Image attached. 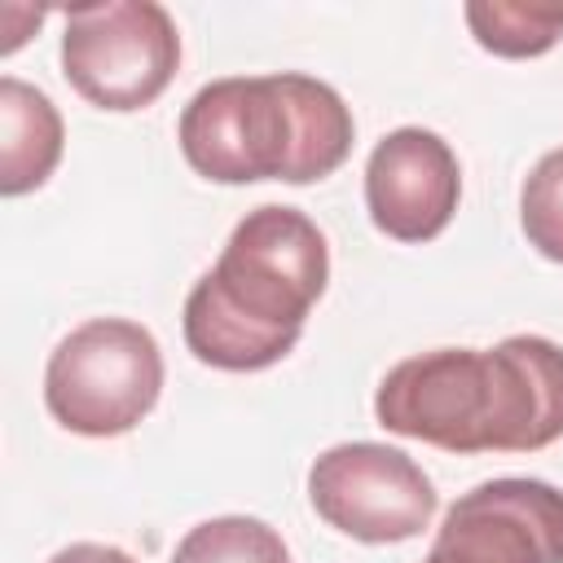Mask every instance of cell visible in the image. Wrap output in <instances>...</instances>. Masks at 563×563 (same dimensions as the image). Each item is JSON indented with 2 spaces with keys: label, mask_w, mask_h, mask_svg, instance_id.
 <instances>
[{
  "label": "cell",
  "mask_w": 563,
  "mask_h": 563,
  "mask_svg": "<svg viewBox=\"0 0 563 563\" xmlns=\"http://www.w3.org/2000/svg\"><path fill=\"white\" fill-rule=\"evenodd\" d=\"M519 224L528 246L563 264V145L541 154L519 189Z\"/></svg>",
  "instance_id": "7c38bea8"
},
{
  "label": "cell",
  "mask_w": 563,
  "mask_h": 563,
  "mask_svg": "<svg viewBox=\"0 0 563 563\" xmlns=\"http://www.w3.org/2000/svg\"><path fill=\"white\" fill-rule=\"evenodd\" d=\"M347 101L312 75H229L202 84L180 110V154L216 185L325 180L352 154Z\"/></svg>",
  "instance_id": "3957f363"
},
{
  "label": "cell",
  "mask_w": 563,
  "mask_h": 563,
  "mask_svg": "<svg viewBox=\"0 0 563 563\" xmlns=\"http://www.w3.org/2000/svg\"><path fill=\"white\" fill-rule=\"evenodd\" d=\"M308 501L343 537L391 545L418 537L440 497L409 453L374 440H347L308 466Z\"/></svg>",
  "instance_id": "8992f818"
},
{
  "label": "cell",
  "mask_w": 563,
  "mask_h": 563,
  "mask_svg": "<svg viewBox=\"0 0 563 563\" xmlns=\"http://www.w3.org/2000/svg\"><path fill=\"white\" fill-rule=\"evenodd\" d=\"M325 282V233L299 207L264 202L233 224L220 260L194 282L185 343L211 369H268L299 343Z\"/></svg>",
  "instance_id": "7a4b0ae2"
},
{
  "label": "cell",
  "mask_w": 563,
  "mask_h": 563,
  "mask_svg": "<svg viewBox=\"0 0 563 563\" xmlns=\"http://www.w3.org/2000/svg\"><path fill=\"white\" fill-rule=\"evenodd\" d=\"M374 418L444 453H537L563 435V347L510 334L497 347H435L396 361Z\"/></svg>",
  "instance_id": "6da1fadb"
},
{
  "label": "cell",
  "mask_w": 563,
  "mask_h": 563,
  "mask_svg": "<svg viewBox=\"0 0 563 563\" xmlns=\"http://www.w3.org/2000/svg\"><path fill=\"white\" fill-rule=\"evenodd\" d=\"M163 391L158 339L128 317H92L75 325L48 356L44 405L75 435L132 431Z\"/></svg>",
  "instance_id": "277c9868"
},
{
  "label": "cell",
  "mask_w": 563,
  "mask_h": 563,
  "mask_svg": "<svg viewBox=\"0 0 563 563\" xmlns=\"http://www.w3.org/2000/svg\"><path fill=\"white\" fill-rule=\"evenodd\" d=\"M466 26L479 48L493 57H541L563 35V4H528V0H471Z\"/></svg>",
  "instance_id": "30bf717a"
},
{
  "label": "cell",
  "mask_w": 563,
  "mask_h": 563,
  "mask_svg": "<svg viewBox=\"0 0 563 563\" xmlns=\"http://www.w3.org/2000/svg\"><path fill=\"white\" fill-rule=\"evenodd\" d=\"M172 563H290V550L277 528L251 515H220L189 528Z\"/></svg>",
  "instance_id": "8fae6325"
},
{
  "label": "cell",
  "mask_w": 563,
  "mask_h": 563,
  "mask_svg": "<svg viewBox=\"0 0 563 563\" xmlns=\"http://www.w3.org/2000/svg\"><path fill=\"white\" fill-rule=\"evenodd\" d=\"M462 198V167L431 128L387 132L365 163V207L378 233L396 242H431L449 229Z\"/></svg>",
  "instance_id": "ba28073f"
},
{
  "label": "cell",
  "mask_w": 563,
  "mask_h": 563,
  "mask_svg": "<svg viewBox=\"0 0 563 563\" xmlns=\"http://www.w3.org/2000/svg\"><path fill=\"white\" fill-rule=\"evenodd\" d=\"M66 128L48 92L22 84L18 75L0 79V194L22 198L40 189L62 163Z\"/></svg>",
  "instance_id": "9c48e42d"
},
{
  "label": "cell",
  "mask_w": 563,
  "mask_h": 563,
  "mask_svg": "<svg viewBox=\"0 0 563 563\" xmlns=\"http://www.w3.org/2000/svg\"><path fill=\"white\" fill-rule=\"evenodd\" d=\"M180 66V31L154 0H101L66 9L62 75L97 110L154 106Z\"/></svg>",
  "instance_id": "5b68a950"
},
{
  "label": "cell",
  "mask_w": 563,
  "mask_h": 563,
  "mask_svg": "<svg viewBox=\"0 0 563 563\" xmlns=\"http://www.w3.org/2000/svg\"><path fill=\"white\" fill-rule=\"evenodd\" d=\"M422 563H563V488L528 475L462 493Z\"/></svg>",
  "instance_id": "52a82bcc"
},
{
  "label": "cell",
  "mask_w": 563,
  "mask_h": 563,
  "mask_svg": "<svg viewBox=\"0 0 563 563\" xmlns=\"http://www.w3.org/2000/svg\"><path fill=\"white\" fill-rule=\"evenodd\" d=\"M48 563H136L128 550L119 545H101V541H75V545H62Z\"/></svg>",
  "instance_id": "4fadbf2b"
}]
</instances>
